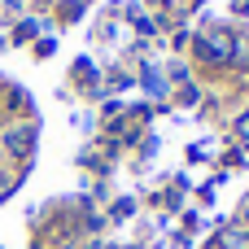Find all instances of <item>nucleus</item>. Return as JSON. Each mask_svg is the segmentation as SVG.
<instances>
[{
    "label": "nucleus",
    "instance_id": "3",
    "mask_svg": "<svg viewBox=\"0 0 249 249\" xmlns=\"http://www.w3.org/2000/svg\"><path fill=\"white\" fill-rule=\"evenodd\" d=\"M232 66H249V39H236V48H232Z\"/></svg>",
    "mask_w": 249,
    "mask_h": 249
},
{
    "label": "nucleus",
    "instance_id": "4",
    "mask_svg": "<svg viewBox=\"0 0 249 249\" xmlns=\"http://www.w3.org/2000/svg\"><path fill=\"white\" fill-rule=\"evenodd\" d=\"M223 249H249V241L241 232H228V236H223Z\"/></svg>",
    "mask_w": 249,
    "mask_h": 249
},
{
    "label": "nucleus",
    "instance_id": "6",
    "mask_svg": "<svg viewBox=\"0 0 249 249\" xmlns=\"http://www.w3.org/2000/svg\"><path fill=\"white\" fill-rule=\"evenodd\" d=\"M0 193H9V179H4V171H0Z\"/></svg>",
    "mask_w": 249,
    "mask_h": 249
},
{
    "label": "nucleus",
    "instance_id": "2",
    "mask_svg": "<svg viewBox=\"0 0 249 249\" xmlns=\"http://www.w3.org/2000/svg\"><path fill=\"white\" fill-rule=\"evenodd\" d=\"M31 140H35L31 127H9V131H4V149H9L13 158H26V153H31Z\"/></svg>",
    "mask_w": 249,
    "mask_h": 249
},
{
    "label": "nucleus",
    "instance_id": "1",
    "mask_svg": "<svg viewBox=\"0 0 249 249\" xmlns=\"http://www.w3.org/2000/svg\"><path fill=\"white\" fill-rule=\"evenodd\" d=\"M232 48H236V35H228V31H206L197 39V57L210 66H232Z\"/></svg>",
    "mask_w": 249,
    "mask_h": 249
},
{
    "label": "nucleus",
    "instance_id": "5",
    "mask_svg": "<svg viewBox=\"0 0 249 249\" xmlns=\"http://www.w3.org/2000/svg\"><path fill=\"white\" fill-rule=\"evenodd\" d=\"M236 140H245V144H249V109L236 118Z\"/></svg>",
    "mask_w": 249,
    "mask_h": 249
}]
</instances>
